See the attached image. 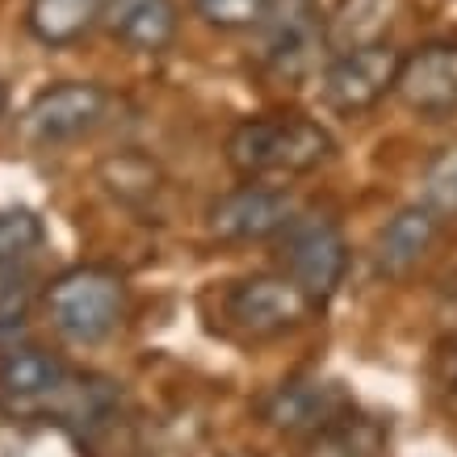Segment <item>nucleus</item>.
<instances>
[{
    "label": "nucleus",
    "instance_id": "nucleus-3",
    "mask_svg": "<svg viewBox=\"0 0 457 457\" xmlns=\"http://www.w3.org/2000/svg\"><path fill=\"white\" fill-rule=\"evenodd\" d=\"M315 306L319 303L294 278H273V273L244 278L222 294L227 328H236L239 336H252V340H273V336L303 328L315 315Z\"/></svg>",
    "mask_w": 457,
    "mask_h": 457
},
{
    "label": "nucleus",
    "instance_id": "nucleus-14",
    "mask_svg": "<svg viewBox=\"0 0 457 457\" xmlns=\"http://www.w3.org/2000/svg\"><path fill=\"white\" fill-rule=\"evenodd\" d=\"M399 13H403V0H340L332 9V17H328V46L340 55V51L386 42Z\"/></svg>",
    "mask_w": 457,
    "mask_h": 457
},
{
    "label": "nucleus",
    "instance_id": "nucleus-9",
    "mask_svg": "<svg viewBox=\"0 0 457 457\" xmlns=\"http://www.w3.org/2000/svg\"><path fill=\"white\" fill-rule=\"evenodd\" d=\"M395 93L420 118L457 113V42H424L420 51L403 55Z\"/></svg>",
    "mask_w": 457,
    "mask_h": 457
},
{
    "label": "nucleus",
    "instance_id": "nucleus-15",
    "mask_svg": "<svg viewBox=\"0 0 457 457\" xmlns=\"http://www.w3.org/2000/svg\"><path fill=\"white\" fill-rule=\"evenodd\" d=\"M105 0H29L26 26L42 46H68L101 21Z\"/></svg>",
    "mask_w": 457,
    "mask_h": 457
},
{
    "label": "nucleus",
    "instance_id": "nucleus-10",
    "mask_svg": "<svg viewBox=\"0 0 457 457\" xmlns=\"http://www.w3.org/2000/svg\"><path fill=\"white\" fill-rule=\"evenodd\" d=\"M436 231H441V219L432 214L428 206H411L399 210L395 219L378 231L374 239V269L378 278H407L424 256L436 244Z\"/></svg>",
    "mask_w": 457,
    "mask_h": 457
},
{
    "label": "nucleus",
    "instance_id": "nucleus-17",
    "mask_svg": "<svg viewBox=\"0 0 457 457\" xmlns=\"http://www.w3.org/2000/svg\"><path fill=\"white\" fill-rule=\"evenodd\" d=\"M424 206L441 219V214H457V147H445L441 155H432V164L424 168Z\"/></svg>",
    "mask_w": 457,
    "mask_h": 457
},
{
    "label": "nucleus",
    "instance_id": "nucleus-21",
    "mask_svg": "<svg viewBox=\"0 0 457 457\" xmlns=\"http://www.w3.org/2000/svg\"><path fill=\"white\" fill-rule=\"evenodd\" d=\"M0 105H4V97H0Z\"/></svg>",
    "mask_w": 457,
    "mask_h": 457
},
{
    "label": "nucleus",
    "instance_id": "nucleus-2",
    "mask_svg": "<svg viewBox=\"0 0 457 457\" xmlns=\"http://www.w3.org/2000/svg\"><path fill=\"white\" fill-rule=\"evenodd\" d=\"M46 315L68 345L93 348L118 332L126 315V281L101 264H76L46 286Z\"/></svg>",
    "mask_w": 457,
    "mask_h": 457
},
{
    "label": "nucleus",
    "instance_id": "nucleus-11",
    "mask_svg": "<svg viewBox=\"0 0 457 457\" xmlns=\"http://www.w3.org/2000/svg\"><path fill=\"white\" fill-rule=\"evenodd\" d=\"M101 26L110 29V38H118L130 51L155 55L177 38L180 17L172 0H105Z\"/></svg>",
    "mask_w": 457,
    "mask_h": 457
},
{
    "label": "nucleus",
    "instance_id": "nucleus-12",
    "mask_svg": "<svg viewBox=\"0 0 457 457\" xmlns=\"http://www.w3.org/2000/svg\"><path fill=\"white\" fill-rule=\"evenodd\" d=\"M68 370L42 348H9L0 357V399L13 407H42L63 395Z\"/></svg>",
    "mask_w": 457,
    "mask_h": 457
},
{
    "label": "nucleus",
    "instance_id": "nucleus-18",
    "mask_svg": "<svg viewBox=\"0 0 457 457\" xmlns=\"http://www.w3.org/2000/svg\"><path fill=\"white\" fill-rule=\"evenodd\" d=\"M273 0H194L197 17L214 29H256Z\"/></svg>",
    "mask_w": 457,
    "mask_h": 457
},
{
    "label": "nucleus",
    "instance_id": "nucleus-16",
    "mask_svg": "<svg viewBox=\"0 0 457 457\" xmlns=\"http://www.w3.org/2000/svg\"><path fill=\"white\" fill-rule=\"evenodd\" d=\"M42 244V219L34 210H0V264H21Z\"/></svg>",
    "mask_w": 457,
    "mask_h": 457
},
{
    "label": "nucleus",
    "instance_id": "nucleus-7",
    "mask_svg": "<svg viewBox=\"0 0 457 457\" xmlns=\"http://www.w3.org/2000/svg\"><path fill=\"white\" fill-rule=\"evenodd\" d=\"M294 219H298V206L286 189L248 180L210 206L206 227L222 244H261V239H278Z\"/></svg>",
    "mask_w": 457,
    "mask_h": 457
},
{
    "label": "nucleus",
    "instance_id": "nucleus-8",
    "mask_svg": "<svg viewBox=\"0 0 457 457\" xmlns=\"http://www.w3.org/2000/svg\"><path fill=\"white\" fill-rule=\"evenodd\" d=\"M110 113V93L101 84L88 80H68L55 88H42L38 97L29 101L26 118V135L34 143H71L93 135Z\"/></svg>",
    "mask_w": 457,
    "mask_h": 457
},
{
    "label": "nucleus",
    "instance_id": "nucleus-20",
    "mask_svg": "<svg viewBox=\"0 0 457 457\" xmlns=\"http://www.w3.org/2000/svg\"><path fill=\"white\" fill-rule=\"evenodd\" d=\"M29 303V273L21 264H0V319H21Z\"/></svg>",
    "mask_w": 457,
    "mask_h": 457
},
{
    "label": "nucleus",
    "instance_id": "nucleus-5",
    "mask_svg": "<svg viewBox=\"0 0 457 457\" xmlns=\"http://www.w3.org/2000/svg\"><path fill=\"white\" fill-rule=\"evenodd\" d=\"M261 34V63L286 80H298L315 68L319 46H328V21L319 0H273L256 21Z\"/></svg>",
    "mask_w": 457,
    "mask_h": 457
},
{
    "label": "nucleus",
    "instance_id": "nucleus-19",
    "mask_svg": "<svg viewBox=\"0 0 457 457\" xmlns=\"http://www.w3.org/2000/svg\"><path fill=\"white\" fill-rule=\"evenodd\" d=\"M357 453H361L357 432L348 428L345 420L311 432V436H306V449H303V457H357Z\"/></svg>",
    "mask_w": 457,
    "mask_h": 457
},
{
    "label": "nucleus",
    "instance_id": "nucleus-4",
    "mask_svg": "<svg viewBox=\"0 0 457 457\" xmlns=\"http://www.w3.org/2000/svg\"><path fill=\"white\" fill-rule=\"evenodd\" d=\"M278 256L286 264V278H294L315 303L332 298L336 286L345 281L348 244L340 227L323 214H298L278 236Z\"/></svg>",
    "mask_w": 457,
    "mask_h": 457
},
{
    "label": "nucleus",
    "instance_id": "nucleus-6",
    "mask_svg": "<svg viewBox=\"0 0 457 457\" xmlns=\"http://www.w3.org/2000/svg\"><path fill=\"white\" fill-rule=\"evenodd\" d=\"M399 68H403V51H395L390 42L340 51L323 71V105L345 113V118L374 110L386 93H395Z\"/></svg>",
    "mask_w": 457,
    "mask_h": 457
},
{
    "label": "nucleus",
    "instance_id": "nucleus-13",
    "mask_svg": "<svg viewBox=\"0 0 457 457\" xmlns=\"http://www.w3.org/2000/svg\"><path fill=\"white\" fill-rule=\"evenodd\" d=\"M345 416V399L340 390L323 386V382H290L278 386L264 403V420L281 432H319L328 424H340Z\"/></svg>",
    "mask_w": 457,
    "mask_h": 457
},
{
    "label": "nucleus",
    "instance_id": "nucleus-1",
    "mask_svg": "<svg viewBox=\"0 0 457 457\" xmlns=\"http://www.w3.org/2000/svg\"><path fill=\"white\" fill-rule=\"evenodd\" d=\"M332 155V135L311 118H244L227 135V164L239 177H298Z\"/></svg>",
    "mask_w": 457,
    "mask_h": 457
}]
</instances>
